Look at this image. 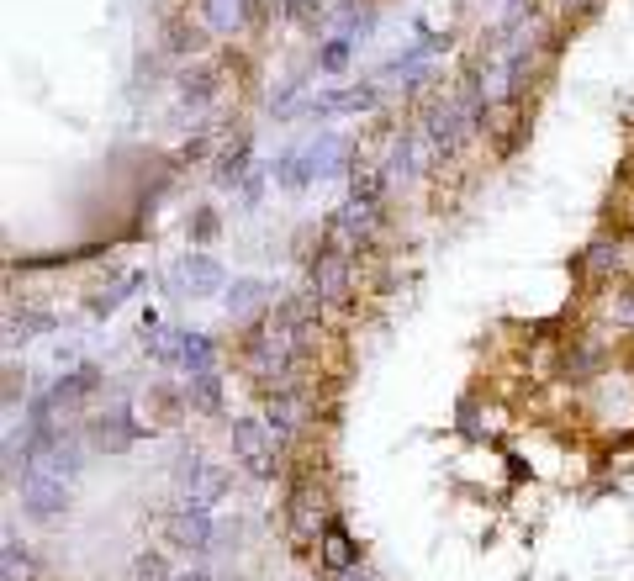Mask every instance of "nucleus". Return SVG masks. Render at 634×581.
<instances>
[{"label":"nucleus","instance_id":"15","mask_svg":"<svg viewBox=\"0 0 634 581\" xmlns=\"http://www.w3.org/2000/svg\"><path fill=\"white\" fill-rule=\"evenodd\" d=\"M365 106H376V85H360V90H349V96H317L312 101L317 117H333V111H365Z\"/></svg>","mask_w":634,"mask_h":581},{"label":"nucleus","instance_id":"25","mask_svg":"<svg viewBox=\"0 0 634 581\" xmlns=\"http://www.w3.org/2000/svg\"><path fill=\"white\" fill-rule=\"evenodd\" d=\"M344 581H370V576H354V571H344Z\"/></svg>","mask_w":634,"mask_h":581},{"label":"nucleus","instance_id":"14","mask_svg":"<svg viewBox=\"0 0 634 581\" xmlns=\"http://www.w3.org/2000/svg\"><path fill=\"white\" fill-rule=\"evenodd\" d=\"M275 180H281L286 191H302V185L312 180V159H307V148H291V154L275 159Z\"/></svg>","mask_w":634,"mask_h":581},{"label":"nucleus","instance_id":"2","mask_svg":"<svg viewBox=\"0 0 634 581\" xmlns=\"http://www.w3.org/2000/svg\"><path fill=\"white\" fill-rule=\"evenodd\" d=\"M286 529L296 545H317L328 529V508H323V497H317V486L312 481H296L291 486V497H286Z\"/></svg>","mask_w":634,"mask_h":581},{"label":"nucleus","instance_id":"18","mask_svg":"<svg viewBox=\"0 0 634 581\" xmlns=\"http://www.w3.org/2000/svg\"><path fill=\"white\" fill-rule=\"evenodd\" d=\"M207 22L217 32H233L238 22H244V0H207Z\"/></svg>","mask_w":634,"mask_h":581},{"label":"nucleus","instance_id":"10","mask_svg":"<svg viewBox=\"0 0 634 581\" xmlns=\"http://www.w3.org/2000/svg\"><path fill=\"white\" fill-rule=\"evenodd\" d=\"M265 302H270V286H265V280H233V286H228V312L238 317V323H244V317H254Z\"/></svg>","mask_w":634,"mask_h":581},{"label":"nucleus","instance_id":"4","mask_svg":"<svg viewBox=\"0 0 634 581\" xmlns=\"http://www.w3.org/2000/svg\"><path fill=\"white\" fill-rule=\"evenodd\" d=\"M22 508H27L32 518L64 513V508H69V486H64V476H53V471H43V465H32V471L22 476Z\"/></svg>","mask_w":634,"mask_h":581},{"label":"nucleus","instance_id":"24","mask_svg":"<svg viewBox=\"0 0 634 581\" xmlns=\"http://www.w3.org/2000/svg\"><path fill=\"white\" fill-rule=\"evenodd\" d=\"M175 581H212L207 571H191V576H175Z\"/></svg>","mask_w":634,"mask_h":581},{"label":"nucleus","instance_id":"9","mask_svg":"<svg viewBox=\"0 0 634 581\" xmlns=\"http://www.w3.org/2000/svg\"><path fill=\"white\" fill-rule=\"evenodd\" d=\"M96 386H101V370L96 365H80V370H69V376H59V386H53V402L74 407V402H85Z\"/></svg>","mask_w":634,"mask_h":581},{"label":"nucleus","instance_id":"23","mask_svg":"<svg viewBox=\"0 0 634 581\" xmlns=\"http://www.w3.org/2000/svg\"><path fill=\"white\" fill-rule=\"evenodd\" d=\"M196 217H201V222H196V238H212V233H217V217H212V212H196Z\"/></svg>","mask_w":634,"mask_h":581},{"label":"nucleus","instance_id":"19","mask_svg":"<svg viewBox=\"0 0 634 581\" xmlns=\"http://www.w3.org/2000/svg\"><path fill=\"white\" fill-rule=\"evenodd\" d=\"M138 286H143V275H122L117 286H111V291H101L90 307H96V312H117V307H122V296H133Z\"/></svg>","mask_w":634,"mask_h":581},{"label":"nucleus","instance_id":"5","mask_svg":"<svg viewBox=\"0 0 634 581\" xmlns=\"http://www.w3.org/2000/svg\"><path fill=\"white\" fill-rule=\"evenodd\" d=\"M212 502H196V497H185L180 508L170 513V539L180 550H207L212 545V534H217V523H212Z\"/></svg>","mask_w":634,"mask_h":581},{"label":"nucleus","instance_id":"11","mask_svg":"<svg viewBox=\"0 0 634 581\" xmlns=\"http://www.w3.org/2000/svg\"><path fill=\"white\" fill-rule=\"evenodd\" d=\"M323 560H328V571H354L360 566V550H354V539L339 529V523L323 529Z\"/></svg>","mask_w":634,"mask_h":581},{"label":"nucleus","instance_id":"16","mask_svg":"<svg viewBox=\"0 0 634 581\" xmlns=\"http://www.w3.org/2000/svg\"><path fill=\"white\" fill-rule=\"evenodd\" d=\"M185 402H196L201 412H217V407H222V381H217V370H196L191 386H185Z\"/></svg>","mask_w":634,"mask_h":581},{"label":"nucleus","instance_id":"21","mask_svg":"<svg viewBox=\"0 0 634 581\" xmlns=\"http://www.w3.org/2000/svg\"><path fill=\"white\" fill-rule=\"evenodd\" d=\"M133 581H164V560H159L154 550H143L138 566H133Z\"/></svg>","mask_w":634,"mask_h":581},{"label":"nucleus","instance_id":"12","mask_svg":"<svg viewBox=\"0 0 634 581\" xmlns=\"http://www.w3.org/2000/svg\"><path fill=\"white\" fill-rule=\"evenodd\" d=\"M180 280H185L196 296H207V291L222 286V265H217V259H207V254H191V259L180 265Z\"/></svg>","mask_w":634,"mask_h":581},{"label":"nucleus","instance_id":"17","mask_svg":"<svg viewBox=\"0 0 634 581\" xmlns=\"http://www.w3.org/2000/svg\"><path fill=\"white\" fill-rule=\"evenodd\" d=\"M608 270H619V243H608V238H598V243H587L582 249V275H608Z\"/></svg>","mask_w":634,"mask_h":581},{"label":"nucleus","instance_id":"7","mask_svg":"<svg viewBox=\"0 0 634 581\" xmlns=\"http://www.w3.org/2000/svg\"><path fill=\"white\" fill-rule=\"evenodd\" d=\"M175 481H180V492L196 497V502H217L222 492H228V476H222L217 465H201V460H185L175 471Z\"/></svg>","mask_w":634,"mask_h":581},{"label":"nucleus","instance_id":"22","mask_svg":"<svg viewBox=\"0 0 634 581\" xmlns=\"http://www.w3.org/2000/svg\"><path fill=\"white\" fill-rule=\"evenodd\" d=\"M613 323H619V328H634V291H624V296H613Z\"/></svg>","mask_w":634,"mask_h":581},{"label":"nucleus","instance_id":"20","mask_svg":"<svg viewBox=\"0 0 634 581\" xmlns=\"http://www.w3.org/2000/svg\"><path fill=\"white\" fill-rule=\"evenodd\" d=\"M349 64V37H333V43L323 48V59H317V69H323V74H339Z\"/></svg>","mask_w":634,"mask_h":581},{"label":"nucleus","instance_id":"3","mask_svg":"<svg viewBox=\"0 0 634 581\" xmlns=\"http://www.w3.org/2000/svg\"><path fill=\"white\" fill-rule=\"evenodd\" d=\"M143 434H148V428L138 423V412L127 407V402H111L101 418L90 423V444L106 449V455H122V449H127V444H138Z\"/></svg>","mask_w":634,"mask_h":581},{"label":"nucleus","instance_id":"8","mask_svg":"<svg viewBox=\"0 0 634 581\" xmlns=\"http://www.w3.org/2000/svg\"><path fill=\"white\" fill-rule=\"evenodd\" d=\"M307 159H312V175L323 180V175H344L349 170V143L339 133H317L307 143Z\"/></svg>","mask_w":634,"mask_h":581},{"label":"nucleus","instance_id":"6","mask_svg":"<svg viewBox=\"0 0 634 581\" xmlns=\"http://www.w3.org/2000/svg\"><path fill=\"white\" fill-rule=\"evenodd\" d=\"M349 249L344 243H333V249H323V259L312 265V291H317V302H344V291H349Z\"/></svg>","mask_w":634,"mask_h":581},{"label":"nucleus","instance_id":"1","mask_svg":"<svg viewBox=\"0 0 634 581\" xmlns=\"http://www.w3.org/2000/svg\"><path fill=\"white\" fill-rule=\"evenodd\" d=\"M233 455L254 481H270L275 476V428L259 423V418H238L233 423Z\"/></svg>","mask_w":634,"mask_h":581},{"label":"nucleus","instance_id":"13","mask_svg":"<svg viewBox=\"0 0 634 581\" xmlns=\"http://www.w3.org/2000/svg\"><path fill=\"white\" fill-rule=\"evenodd\" d=\"M212 360H217V349H212V339H207V333H180L175 365H185V370L196 376V370H212Z\"/></svg>","mask_w":634,"mask_h":581}]
</instances>
